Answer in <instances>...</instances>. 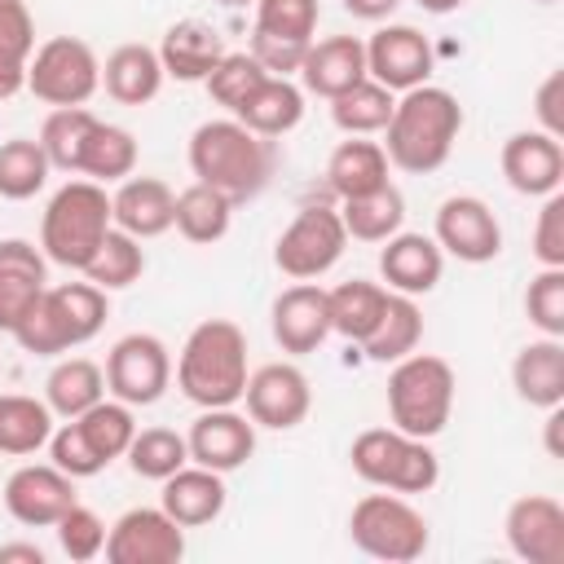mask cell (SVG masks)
Listing matches in <instances>:
<instances>
[{"label":"cell","instance_id":"obj_1","mask_svg":"<svg viewBox=\"0 0 564 564\" xmlns=\"http://www.w3.org/2000/svg\"><path fill=\"white\" fill-rule=\"evenodd\" d=\"M463 132V106L449 88L436 84H419L405 88L392 106V119L383 128V154L392 167L410 172V176H427L436 167H445V159L454 154V141Z\"/></svg>","mask_w":564,"mask_h":564},{"label":"cell","instance_id":"obj_2","mask_svg":"<svg viewBox=\"0 0 564 564\" xmlns=\"http://www.w3.org/2000/svg\"><path fill=\"white\" fill-rule=\"evenodd\" d=\"M273 163H278L273 141L251 132L234 115L229 119H207L189 137V172H194V181L220 189L234 203L256 198L269 185Z\"/></svg>","mask_w":564,"mask_h":564},{"label":"cell","instance_id":"obj_3","mask_svg":"<svg viewBox=\"0 0 564 564\" xmlns=\"http://www.w3.org/2000/svg\"><path fill=\"white\" fill-rule=\"evenodd\" d=\"M247 375H251L247 370V335L238 322L207 317L185 335L181 357H176V388L198 410L238 405Z\"/></svg>","mask_w":564,"mask_h":564},{"label":"cell","instance_id":"obj_4","mask_svg":"<svg viewBox=\"0 0 564 564\" xmlns=\"http://www.w3.org/2000/svg\"><path fill=\"white\" fill-rule=\"evenodd\" d=\"M110 229H115V216H110L106 185L79 176V181H66L48 198L44 220H40V251L62 269L84 273V264L97 256V247Z\"/></svg>","mask_w":564,"mask_h":564},{"label":"cell","instance_id":"obj_5","mask_svg":"<svg viewBox=\"0 0 564 564\" xmlns=\"http://www.w3.org/2000/svg\"><path fill=\"white\" fill-rule=\"evenodd\" d=\"M110 317V304H106V291L93 286L88 278L84 282H57V286H44L40 304L26 313V322L13 330V339L22 344V352H35V357H62L79 344H88Z\"/></svg>","mask_w":564,"mask_h":564},{"label":"cell","instance_id":"obj_6","mask_svg":"<svg viewBox=\"0 0 564 564\" xmlns=\"http://www.w3.org/2000/svg\"><path fill=\"white\" fill-rule=\"evenodd\" d=\"M454 366L436 352H405L401 361H392L388 375V414L392 427L410 432V436H441L454 410Z\"/></svg>","mask_w":564,"mask_h":564},{"label":"cell","instance_id":"obj_7","mask_svg":"<svg viewBox=\"0 0 564 564\" xmlns=\"http://www.w3.org/2000/svg\"><path fill=\"white\" fill-rule=\"evenodd\" d=\"M352 471L375 485V489H392V494H427L441 480V458L423 436H410L401 427H366L352 449Z\"/></svg>","mask_w":564,"mask_h":564},{"label":"cell","instance_id":"obj_8","mask_svg":"<svg viewBox=\"0 0 564 564\" xmlns=\"http://www.w3.org/2000/svg\"><path fill=\"white\" fill-rule=\"evenodd\" d=\"M348 538H352L357 551H366L375 560L410 564V560H419L427 551L432 529H427V516L405 502V494L379 489V494H366L361 502H352Z\"/></svg>","mask_w":564,"mask_h":564},{"label":"cell","instance_id":"obj_9","mask_svg":"<svg viewBox=\"0 0 564 564\" xmlns=\"http://www.w3.org/2000/svg\"><path fill=\"white\" fill-rule=\"evenodd\" d=\"M101 88V62L88 40L79 35H53L35 44L26 62V93H35L44 106H88Z\"/></svg>","mask_w":564,"mask_h":564},{"label":"cell","instance_id":"obj_10","mask_svg":"<svg viewBox=\"0 0 564 564\" xmlns=\"http://www.w3.org/2000/svg\"><path fill=\"white\" fill-rule=\"evenodd\" d=\"M344 247H348V229H344L339 212L335 207H304L278 234L273 264L295 282H313V278H322L339 264Z\"/></svg>","mask_w":564,"mask_h":564},{"label":"cell","instance_id":"obj_11","mask_svg":"<svg viewBox=\"0 0 564 564\" xmlns=\"http://www.w3.org/2000/svg\"><path fill=\"white\" fill-rule=\"evenodd\" d=\"M172 383V352L159 335L132 330L106 352V392L123 405H154Z\"/></svg>","mask_w":564,"mask_h":564},{"label":"cell","instance_id":"obj_12","mask_svg":"<svg viewBox=\"0 0 564 564\" xmlns=\"http://www.w3.org/2000/svg\"><path fill=\"white\" fill-rule=\"evenodd\" d=\"M242 401H247V419L256 427H269V432H291L308 419L313 410V388H308V375L291 361H269L260 370L247 375V388H242Z\"/></svg>","mask_w":564,"mask_h":564},{"label":"cell","instance_id":"obj_13","mask_svg":"<svg viewBox=\"0 0 564 564\" xmlns=\"http://www.w3.org/2000/svg\"><path fill=\"white\" fill-rule=\"evenodd\" d=\"M432 238L445 256L463 260V264H489L502 251V225L494 216V207L476 194H454L436 207V225Z\"/></svg>","mask_w":564,"mask_h":564},{"label":"cell","instance_id":"obj_14","mask_svg":"<svg viewBox=\"0 0 564 564\" xmlns=\"http://www.w3.org/2000/svg\"><path fill=\"white\" fill-rule=\"evenodd\" d=\"M185 555V529L163 507H132L106 533L110 564H176Z\"/></svg>","mask_w":564,"mask_h":564},{"label":"cell","instance_id":"obj_15","mask_svg":"<svg viewBox=\"0 0 564 564\" xmlns=\"http://www.w3.org/2000/svg\"><path fill=\"white\" fill-rule=\"evenodd\" d=\"M432 66H436V57H432V44L419 26L388 22L366 40V75L375 84H383L388 93H405V88L427 84Z\"/></svg>","mask_w":564,"mask_h":564},{"label":"cell","instance_id":"obj_16","mask_svg":"<svg viewBox=\"0 0 564 564\" xmlns=\"http://www.w3.org/2000/svg\"><path fill=\"white\" fill-rule=\"evenodd\" d=\"M75 502V480L53 463H22L4 480V511L26 529H53Z\"/></svg>","mask_w":564,"mask_h":564},{"label":"cell","instance_id":"obj_17","mask_svg":"<svg viewBox=\"0 0 564 564\" xmlns=\"http://www.w3.org/2000/svg\"><path fill=\"white\" fill-rule=\"evenodd\" d=\"M511 555L524 564H564V507L551 494H524L502 520Z\"/></svg>","mask_w":564,"mask_h":564},{"label":"cell","instance_id":"obj_18","mask_svg":"<svg viewBox=\"0 0 564 564\" xmlns=\"http://www.w3.org/2000/svg\"><path fill=\"white\" fill-rule=\"evenodd\" d=\"M185 445H189V463L225 476V471H238L256 454V423L238 414L234 405H216L189 423Z\"/></svg>","mask_w":564,"mask_h":564},{"label":"cell","instance_id":"obj_19","mask_svg":"<svg viewBox=\"0 0 564 564\" xmlns=\"http://www.w3.org/2000/svg\"><path fill=\"white\" fill-rule=\"evenodd\" d=\"M502 176L516 194L524 198H546L564 185V145L555 137H546L542 128H524V132H511L502 141Z\"/></svg>","mask_w":564,"mask_h":564},{"label":"cell","instance_id":"obj_20","mask_svg":"<svg viewBox=\"0 0 564 564\" xmlns=\"http://www.w3.org/2000/svg\"><path fill=\"white\" fill-rule=\"evenodd\" d=\"M48 286V256L26 238H0V330L13 335Z\"/></svg>","mask_w":564,"mask_h":564},{"label":"cell","instance_id":"obj_21","mask_svg":"<svg viewBox=\"0 0 564 564\" xmlns=\"http://www.w3.org/2000/svg\"><path fill=\"white\" fill-rule=\"evenodd\" d=\"M269 326H273V339L282 352L291 357H304V352H317L322 339L330 335V304H326V291L317 282H295L286 286L273 308H269Z\"/></svg>","mask_w":564,"mask_h":564},{"label":"cell","instance_id":"obj_22","mask_svg":"<svg viewBox=\"0 0 564 564\" xmlns=\"http://www.w3.org/2000/svg\"><path fill=\"white\" fill-rule=\"evenodd\" d=\"M441 273H445V251L436 247V238L410 234V229H397L392 238H383V247H379V278L388 282V291H397V295H427V291H436Z\"/></svg>","mask_w":564,"mask_h":564},{"label":"cell","instance_id":"obj_23","mask_svg":"<svg viewBox=\"0 0 564 564\" xmlns=\"http://www.w3.org/2000/svg\"><path fill=\"white\" fill-rule=\"evenodd\" d=\"M295 75H300V88L304 93L330 101V97H339V93H348L352 84L366 79V40H357V35L313 40Z\"/></svg>","mask_w":564,"mask_h":564},{"label":"cell","instance_id":"obj_24","mask_svg":"<svg viewBox=\"0 0 564 564\" xmlns=\"http://www.w3.org/2000/svg\"><path fill=\"white\" fill-rule=\"evenodd\" d=\"M163 494H159V507L181 524V529H203L212 524L225 502H229V489H225V476L212 471V467H198V463H185L176 467L167 480H159Z\"/></svg>","mask_w":564,"mask_h":564},{"label":"cell","instance_id":"obj_25","mask_svg":"<svg viewBox=\"0 0 564 564\" xmlns=\"http://www.w3.org/2000/svg\"><path fill=\"white\" fill-rule=\"evenodd\" d=\"M225 40L216 26L198 22V18H181L163 31L159 40V62H163V75L167 79H181V84H203L216 62L225 57Z\"/></svg>","mask_w":564,"mask_h":564},{"label":"cell","instance_id":"obj_26","mask_svg":"<svg viewBox=\"0 0 564 564\" xmlns=\"http://www.w3.org/2000/svg\"><path fill=\"white\" fill-rule=\"evenodd\" d=\"M172 212H176V194L159 176H123L119 189L110 194L115 229H123L132 238H159V234H167L172 229Z\"/></svg>","mask_w":564,"mask_h":564},{"label":"cell","instance_id":"obj_27","mask_svg":"<svg viewBox=\"0 0 564 564\" xmlns=\"http://www.w3.org/2000/svg\"><path fill=\"white\" fill-rule=\"evenodd\" d=\"M511 388L533 410L564 405V344L551 335L529 339L511 361Z\"/></svg>","mask_w":564,"mask_h":564},{"label":"cell","instance_id":"obj_28","mask_svg":"<svg viewBox=\"0 0 564 564\" xmlns=\"http://www.w3.org/2000/svg\"><path fill=\"white\" fill-rule=\"evenodd\" d=\"M163 62L159 48L150 44H119L106 62H101V88L119 101V106H145L163 93Z\"/></svg>","mask_w":564,"mask_h":564},{"label":"cell","instance_id":"obj_29","mask_svg":"<svg viewBox=\"0 0 564 564\" xmlns=\"http://www.w3.org/2000/svg\"><path fill=\"white\" fill-rule=\"evenodd\" d=\"M388 154H383V145L379 141H370V137H348V141H339L335 150H330V159H326V185L335 189V198L344 203V198H361V194H375L379 185H388L392 176H388Z\"/></svg>","mask_w":564,"mask_h":564},{"label":"cell","instance_id":"obj_30","mask_svg":"<svg viewBox=\"0 0 564 564\" xmlns=\"http://www.w3.org/2000/svg\"><path fill=\"white\" fill-rule=\"evenodd\" d=\"M234 119L247 123L251 132L269 137V141L286 137L304 119V88L295 79H286V75H264L256 84V93L234 110Z\"/></svg>","mask_w":564,"mask_h":564},{"label":"cell","instance_id":"obj_31","mask_svg":"<svg viewBox=\"0 0 564 564\" xmlns=\"http://www.w3.org/2000/svg\"><path fill=\"white\" fill-rule=\"evenodd\" d=\"M234 198H225L220 189L194 181L176 194V212H172V229H181L185 242H198V247H212L229 234L234 225Z\"/></svg>","mask_w":564,"mask_h":564},{"label":"cell","instance_id":"obj_32","mask_svg":"<svg viewBox=\"0 0 564 564\" xmlns=\"http://www.w3.org/2000/svg\"><path fill=\"white\" fill-rule=\"evenodd\" d=\"M326 304H330V330L361 348L370 339V330L379 326L383 308H388V286L366 282V278H352V282L330 286L326 291Z\"/></svg>","mask_w":564,"mask_h":564},{"label":"cell","instance_id":"obj_33","mask_svg":"<svg viewBox=\"0 0 564 564\" xmlns=\"http://www.w3.org/2000/svg\"><path fill=\"white\" fill-rule=\"evenodd\" d=\"M106 397V370L88 357H62L44 379V405L57 419H79Z\"/></svg>","mask_w":564,"mask_h":564},{"label":"cell","instance_id":"obj_34","mask_svg":"<svg viewBox=\"0 0 564 564\" xmlns=\"http://www.w3.org/2000/svg\"><path fill=\"white\" fill-rule=\"evenodd\" d=\"M419 339H423V308L414 304V295L388 291V308H383L379 326L370 330V339L361 344V357L366 361H379V366H392L405 352H414Z\"/></svg>","mask_w":564,"mask_h":564},{"label":"cell","instance_id":"obj_35","mask_svg":"<svg viewBox=\"0 0 564 564\" xmlns=\"http://www.w3.org/2000/svg\"><path fill=\"white\" fill-rule=\"evenodd\" d=\"M339 220H344L348 238H357V242H383V238H392V234L405 225V198H401V189L388 181V185H379L375 194L344 198V203H339Z\"/></svg>","mask_w":564,"mask_h":564},{"label":"cell","instance_id":"obj_36","mask_svg":"<svg viewBox=\"0 0 564 564\" xmlns=\"http://www.w3.org/2000/svg\"><path fill=\"white\" fill-rule=\"evenodd\" d=\"M53 436V410L22 392H0V454L26 458Z\"/></svg>","mask_w":564,"mask_h":564},{"label":"cell","instance_id":"obj_37","mask_svg":"<svg viewBox=\"0 0 564 564\" xmlns=\"http://www.w3.org/2000/svg\"><path fill=\"white\" fill-rule=\"evenodd\" d=\"M137 172V137L119 123H106L97 119L88 145H84V159H79V172L75 176H88L97 185H119L123 176Z\"/></svg>","mask_w":564,"mask_h":564},{"label":"cell","instance_id":"obj_38","mask_svg":"<svg viewBox=\"0 0 564 564\" xmlns=\"http://www.w3.org/2000/svg\"><path fill=\"white\" fill-rule=\"evenodd\" d=\"M392 106H397V93H388L383 84H375L370 75L361 84H352L348 93L330 97V119L339 132L348 137H375L388 128L392 119Z\"/></svg>","mask_w":564,"mask_h":564},{"label":"cell","instance_id":"obj_39","mask_svg":"<svg viewBox=\"0 0 564 564\" xmlns=\"http://www.w3.org/2000/svg\"><path fill=\"white\" fill-rule=\"evenodd\" d=\"M53 163L40 145V137H9L0 141V198L9 203H22V198H35L48 181Z\"/></svg>","mask_w":564,"mask_h":564},{"label":"cell","instance_id":"obj_40","mask_svg":"<svg viewBox=\"0 0 564 564\" xmlns=\"http://www.w3.org/2000/svg\"><path fill=\"white\" fill-rule=\"evenodd\" d=\"M93 128H97V115H93L88 106H57V110L44 119V128H40V145H44L48 163L75 176Z\"/></svg>","mask_w":564,"mask_h":564},{"label":"cell","instance_id":"obj_41","mask_svg":"<svg viewBox=\"0 0 564 564\" xmlns=\"http://www.w3.org/2000/svg\"><path fill=\"white\" fill-rule=\"evenodd\" d=\"M141 273H145V251H141V238H132V234H123V229H110V234L101 238L97 256L84 264V278H88L93 286H101L106 295H110V291L132 286Z\"/></svg>","mask_w":564,"mask_h":564},{"label":"cell","instance_id":"obj_42","mask_svg":"<svg viewBox=\"0 0 564 564\" xmlns=\"http://www.w3.org/2000/svg\"><path fill=\"white\" fill-rule=\"evenodd\" d=\"M79 432H84V441L97 449V458L110 467L115 458H123L128 454V445H132V436H137V419H132V405H123V401H97L93 410H84L79 419Z\"/></svg>","mask_w":564,"mask_h":564},{"label":"cell","instance_id":"obj_43","mask_svg":"<svg viewBox=\"0 0 564 564\" xmlns=\"http://www.w3.org/2000/svg\"><path fill=\"white\" fill-rule=\"evenodd\" d=\"M123 458L141 480H167L176 467L189 463V445L172 427H137V436H132Z\"/></svg>","mask_w":564,"mask_h":564},{"label":"cell","instance_id":"obj_44","mask_svg":"<svg viewBox=\"0 0 564 564\" xmlns=\"http://www.w3.org/2000/svg\"><path fill=\"white\" fill-rule=\"evenodd\" d=\"M264 75H269V70H264L251 53H225V57L216 62V70H212L203 84H207V97L234 115V110L256 93V84H260Z\"/></svg>","mask_w":564,"mask_h":564},{"label":"cell","instance_id":"obj_45","mask_svg":"<svg viewBox=\"0 0 564 564\" xmlns=\"http://www.w3.org/2000/svg\"><path fill=\"white\" fill-rule=\"evenodd\" d=\"M524 313L529 322L551 335L564 339V269H538L524 286Z\"/></svg>","mask_w":564,"mask_h":564},{"label":"cell","instance_id":"obj_46","mask_svg":"<svg viewBox=\"0 0 564 564\" xmlns=\"http://www.w3.org/2000/svg\"><path fill=\"white\" fill-rule=\"evenodd\" d=\"M57 546H62V555L66 560H75V564H88V560H97L101 551H106V520L93 511V507H84V502H75L57 524Z\"/></svg>","mask_w":564,"mask_h":564},{"label":"cell","instance_id":"obj_47","mask_svg":"<svg viewBox=\"0 0 564 564\" xmlns=\"http://www.w3.org/2000/svg\"><path fill=\"white\" fill-rule=\"evenodd\" d=\"M256 26L264 35H286V40H313L322 4L317 0H256Z\"/></svg>","mask_w":564,"mask_h":564},{"label":"cell","instance_id":"obj_48","mask_svg":"<svg viewBox=\"0 0 564 564\" xmlns=\"http://www.w3.org/2000/svg\"><path fill=\"white\" fill-rule=\"evenodd\" d=\"M48 463L62 467L70 480H88V476L106 471V463H101L97 449L84 441V432H79L75 419H66L62 427H53V436H48Z\"/></svg>","mask_w":564,"mask_h":564},{"label":"cell","instance_id":"obj_49","mask_svg":"<svg viewBox=\"0 0 564 564\" xmlns=\"http://www.w3.org/2000/svg\"><path fill=\"white\" fill-rule=\"evenodd\" d=\"M533 256L542 269H564V194H546L533 225Z\"/></svg>","mask_w":564,"mask_h":564},{"label":"cell","instance_id":"obj_50","mask_svg":"<svg viewBox=\"0 0 564 564\" xmlns=\"http://www.w3.org/2000/svg\"><path fill=\"white\" fill-rule=\"evenodd\" d=\"M31 53H35V18L26 0H0V57L26 66Z\"/></svg>","mask_w":564,"mask_h":564},{"label":"cell","instance_id":"obj_51","mask_svg":"<svg viewBox=\"0 0 564 564\" xmlns=\"http://www.w3.org/2000/svg\"><path fill=\"white\" fill-rule=\"evenodd\" d=\"M308 44L313 40H286V35H264V31H251V57L269 70V75H295L300 70V62H304V53H308Z\"/></svg>","mask_w":564,"mask_h":564},{"label":"cell","instance_id":"obj_52","mask_svg":"<svg viewBox=\"0 0 564 564\" xmlns=\"http://www.w3.org/2000/svg\"><path fill=\"white\" fill-rule=\"evenodd\" d=\"M560 93H564V70H551L546 79H542V88H538V97H533V115H538V123H542V132L546 137H564V110H560Z\"/></svg>","mask_w":564,"mask_h":564},{"label":"cell","instance_id":"obj_53","mask_svg":"<svg viewBox=\"0 0 564 564\" xmlns=\"http://www.w3.org/2000/svg\"><path fill=\"white\" fill-rule=\"evenodd\" d=\"M401 4H405V0H344V9H348L352 18H361V22H383V18H392Z\"/></svg>","mask_w":564,"mask_h":564},{"label":"cell","instance_id":"obj_54","mask_svg":"<svg viewBox=\"0 0 564 564\" xmlns=\"http://www.w3.org/2000/svg\"><path fill=\"white\" fill-rule=\"evenodd\" d=\"M22 88H26V66H22V62H9V57H0V101L18 97Z\"/></svg>","mask_w":564,"mask_h":564},{"label":"cell","instance_id":"obj_55","mask_svg":"<svg viewBox=\"0 0 564 564\" xmlns=\"http://www.w3.org/2000/svg\"><path fill=\"white\" fill-rule=\"evenodd\" d=\"M48 555L35 546V542H9L0 546V564H44Z\"/></svg>","mask_w":564,"mask_h":564},{"label":"cell","instance_id":"obj_56","mask_svg":"<svg viewBox=\"0 0 564 564\" xmlns=\"http://www.w3.org/2000/svg\"><path fill=\"white\" fill-rule=\"evenodd\" d=\"M560 423H564V405L546 410V454L551 458H564V449H560Z\"/></svg>","mask_w":564,"mask_h":564},{"label":"cell","instance_id":"obj_57","mask_svg":"<svg viewBox=\"0 0 564 564\" xmlns=\"http://www.w3.org/2000/svg\"><path fill=\"white\" fill-rule=\"evenodd\" d=\"M419 9H427V13H436V18H445V13H454V9H463L467 0H414Z\"/></svg>","mask_w":564,"mask_h":564},{"label":"cell","instance_id":"obj_58","mask_svg":"<svg viewBox=\"0 0 564 564\" xmlns=\"http://www.w3.org/2000/svg\"><path fill=\"white\" fill-rule=\"evenodd\" d=\"M216 4H225V9H247V4H256V0H216Z\"/></svg>","mask_w":564,"mask_h":564},{"label":"cell","instance_id":"obj_59","mask_svg":"<svg viewBox=\"0 0 564 564\" xmlns=\"http://www.w3.org/2000/svg\"><path fill=\"white\" fill-rule=\"evenodd\" d=\"M538 4H555V0H538Z\"/></svg>","mask_w":564,"mask_h":564}]
</instances>
